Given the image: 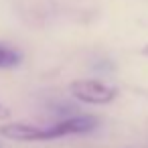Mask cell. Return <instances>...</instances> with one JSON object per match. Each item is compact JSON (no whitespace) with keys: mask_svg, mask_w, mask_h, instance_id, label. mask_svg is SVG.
Wrapping results in <instances>:
<instances>
[{"mask_svg":"<svg viewBox=\"0 0 148 148\" xmlns=\"http://www.w3.org/2000/svg\"><path fill=\"white\" fill-rule=\"evenodd\" d=\"M95 126H97V120L93 116H69L47 128L23 124V122L4 124L0 126V136H4L8 140H16V142H45V140L65 138L71 134H85V132H91Z\"/></svg>","mask_w":148,"mask_h":148,"instance_id":"obj_1","label":"cell"},{"mask_svg":"<svg viewBox=\"0 0 148 148\" xmlns=\"http://www.w3.org/2000/svg\"><path fill=\"white\" fill-rule=\"evenodd\" d=\"M71 95L83 103H110L116 99V87L99 81V79H77L69 85Z\"/></svg>","mask_w":148,"mask_h":148,"instance_id":"obj_2","label":"cell"},{"mask_svg":"<svg viewBox=\"0 0 148 148\" xmlns=\"http://www.w3.org/2000/svg\"><path fill=\"white\" fill-rule=\"evenodd\" d=\"M21 61H23L21 51H16V49L8 47V45H2V43H0V69H12V67H16Z\"/></svg>","mask_w":148,"mask_h":148,"instance_id":"obj_3","label":"cell"},{"mask_svg":"<svg viewBox=\"0 0 148 148\" xmlns=\"http://www.w3.org/2000/svg\"><path fill=\"white\" fill-rule=\"evenodd\" d=\"M144 55H148V45H146V47H144Z\"/></svg>","mask_w":148,"mask_h":148,"instance_id":"obj_4","label":"cell"}]
</instances>
